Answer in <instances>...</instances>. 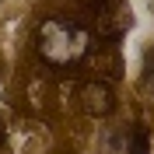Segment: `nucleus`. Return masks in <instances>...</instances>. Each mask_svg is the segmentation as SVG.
Segmentation results:
<instances>
[{"mask_svg":"<svg viewBox=\"0 0 154 154\" xmlns=\"http://www.w3.org/2000/svg\"><path fill=\"white\" fill-rule=\"evenodd\" d=\"M38 49L53 63H74L88 53V32L67 18H49L38 28Z\"/></svg>","mask_w":154,"mask_h":154,"instance_id":"obj_1","label":"nucleus"},{"mask_svg":"<svg viewBox=\"0 0 154 154\" xmlns=\"http://www.w3.org/2000/svg\"><path fill=\"white\" fill-rule=\"evenodd\" d=\"M77 98L84 102L88 112H95V116H109L112 112V88L105 84V81H88V84H81V91H77Z\"/></svg>","mask_w":154,"mask_h":154,"instance_id":"obj_2","label":"nucleus"},{"mask_svg":"<svg viewBox=\"0 0 154 154\" xmlns=\"http://www.w3.org/2000/svg\"><path fill=\"white\" fill-rule=\"evenodd\" d=\"M133 154H147V133L137 126L133 130Z\"/></svg>","mask_w":154,"mask_h":154,"instance_id":"obj_3","label":"nucleus"},{"mask_svg":"<svg viewBox=\"0 0 154 154\" xmlns=\"http://www.w3.org/2000/svg\"><path fill=\"white\" fill-rule=\"evenodd\" d=\"M147 88L154 91V53L147 56Z\"/></svg>","mask_w":154,"mask_h":154,"instance_id":"obj_4","label":"nucleus"}]
</instances>
